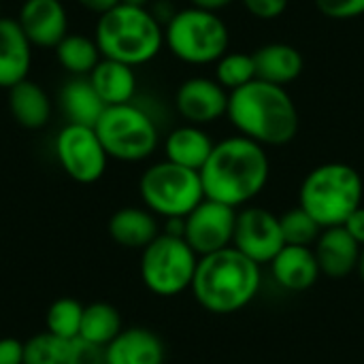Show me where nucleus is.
<instances>
[{"mask_svg": "<svg viewBox=\"0 0 364 364\" xmlns=\"http://www.w3.org/2000/svg\"><path fill=\"white\" fill-rule=\"evenodd\" d=\"M271 177L267 147L237 134L213 145V151L200 168L205 198L228 207H247Z\"/></svg>", "mask_w": 364, "mask_h": 364, "instance_id": "f257e3e1", "label": "nucleus"}, {"mask_svg": "<svg viewBox=\"0 0 364 364\" xmlns=\"http://www.w3.org/2000/svg\"><path fill=\"white\" fill-rule=\"evenodd\" d=\"M228 119L237 132L262 147H282L299 134V109L286 87L254 79L230 92Z\"/></svg>", "mask_w": 364, "mask_h": 364, "instance_id": "f03ea898", "label": "nucleus"}, {"mask_svg": "<svg viewBox=\"0 0 364 364\" xmlns=\"http://www.w3.org/2000/svg\"><path fill=\"white\" fill-rule=\"evenodd\" d=\"M262 284L260 267L235 247L198 258L192 282L196 303L218 316L237 314L247 307Z\"/></svg>", "mask_w": 364, "mask_h": 364, "instance_id": "7ed1b4c3", "label": "nucleus"}, {"mask_svg": "<svg viewBox=\"0 0 364 364\" xmlns=\"http://www.w3.org/2000/svg\"><path fill=\"white\" fill-rule=\"evenodd\" d=\"M94 41L102 58L141 66L151 62L164 47V26L147 6L115 4L98 15Z\"/></svg>", "mask_w": 364, "mask_h": 364, "instance_id": "20e7f679", "label": "nucleus"}, {"mask_svg": "<svg viewBox=\"0 0 364 364\" xmlns=\"http://www.w3.org/2000/svg\"><path fill=\"white\" fill-rule=\"evenodd\" d=\"M364 181L360 173L346 162H326L307 173L299 190V207L322 228L343 226L363 207Z\"/></svg>", "mask_w": 364, "mask_h": 364, "instance_id": "39448f33", "label": "nucleus"}, {"mask_svg": "<svg viewBox=\"0 0 364 364\" xmlns=\"http://www.w3.org/2000/svg\"><path fill=\"white\" fill-rule=\"evenodd\" d=\"M164 45L177 60L205 66L215 64L228 51L230 32L218 13L188 6L175 11L164 23Z\"/></svg>", "mask_w": 364, "mask_h": 364, "instance_id": "423d86ee", "label": "nucleus"}, {"mask_svg": "<svg viewBox=\"0 0 364 364\" xmlns=\"http://www.w3.org/2000/svg\"><path fill=\"white\" fill-rule=\"evenodd\" d=\"M139 194L143 207L162 220H183L205 200L200 173L168 160L145 168Z\"/></svg>", "mask_w": 364, "mask_h": 364, "instance_id": "0eeeda50", "label": "nucleus"}, {"mask_svg": "<svg viewBox=\"0 0 364 364\" xmlns=\"http://www.w3.org/2000/svg\"><path fill=\"white\" fill-rule=\"evenodd\" d=\"M94 130L107 156L119 162L147 160L160 143L156 119L136 102L107 107Z\"/></svg>", "mask_w": 364, "mask_h": 364, "instance_id": "6e6552de", "label": "nucleus"}, {"mask_svg": "<svg viewBox=\"0 0 364 364\" xmlns=\"http://www.w3.org/2000/svg\"><path fill=\"white\" fill-rule=\"evenodd\" d=\"M198 256L183 237L160 232L141 252V279L156 296H177L192 288Z\"/></svg>", "mask_w": 364, "mask_h": 364, "instance_id": "1a4fd4ad", "label": "nucleus"}, {"mask_svg": "<svg viewBox=\"0 0 364 364\" xmlns=\"http://www.w3.org/2000/svg\"><path fill=\"white\" fill-rule=\"evenodd\" d=\"M53 149L60 168L73 181L90 186L102 179L109 156L92 126L66 124L55 134Z\"/></svg>", "mask_w": 364, "mask_h": 364, "instance_id": "9d476101", "label": "nucleus"}, {"mask_svg": "<svg viewBox=\"0 0 364 364\" xmlns=\"http://www.w3.org/2000/svg\"><path fill=\"white\" fill-rule=\"evenodd\" d=\"M237 211L239 209L235 207L205 198L188 218H183L181 237L198 258L232 247Z\"/></svg>", "mask_w": 364, "mask_h": 364, "instance_id": "9b49d317", "label": "nucleus"}, {"mask_svg": "<svg viewBox=\"0 0 364 364\" xmlns=\"http://www.w3.org/2000/svg\"><path fill=\"white\" fill-rule=\"evenodd\" d=\"M232 247L258 267L271 264V260L286 247L279 215L264 207H241L237 211Z\"/></svg>", "mask_w": 364, "mask_h": 364, "instance_id": "f8f14e48", "label": "nucleus"}, {"mask_svg": "<svg viewBox=\"0 0 364 364\" xmlns=\"http://www.w3.org/2000/svg\"><path fill=\"white\" fill-rule=\"evenodd\" d=\"M230 92L211 77H190L175 92L177 113L192 126L213 124L228 113Z\"/></svg>", "mask_w": 364, "mask_h": 364, "instance_id": "ddd939ff", "label": "nucleus"}, {"mask_svg": "<svg viewBox=\"0 0 364 364\" xmlns=\"http://www.w3.org/2000/svg\"><path fill=\"white\" fill-rule=\"evenodd\" d=\"M15 19L38 49H55L68 34V13L62 0H23Z\"/></svg>", "mask_w": 364, "mask_h": 364, "instance_id": "4468645a", "label": "nucleus"}, {"mask_svg": "<svg viewBox=\"0 0 364 364\" xmlns=\"http://www.w3.org/2000/svg\"><path fill=\"white\" fill-rule=\"evenodd\" d=\"M32 66V43L15 17H0V90L28 79Z\"/></svg>", "mask_w": 364, "mask_h": 364, "instance_id": "2eb2a0df", "label": "nucleus"}, {"mask_svg": "<svg viewBox=\"0 0 364 364\" xmlns=\"http://www.w3.org/2000/svg\"><path fill=\"white\" fill-rule=\"evenodd\" d=\"M164 341L145 326L124 328L105 348V364H164Z\"/></svg>", "mask_w": 364, "mask_h": 364, "instance_id": "dca6fc26", "label": "nucleus"}, {"mask_svg": "<svg viewBox=\"0 0 364 364\" xmlns=\"http://www.w3.org/2000/svg\"><path fill=\"white\" fill-rule=\"evenodd\" d=\"M314 254L318 258L322 275L331 279H343L358 269L360 245L343 226H335L322 230L320 239L314 245Z\"/></svg>", "mask_w": 364, "mask_h": 364, "instance_id": "f3484780", "label": "nucleus"}, {"mask_svg": "<svg viewBox=\"0 0 364 364\" xmlns=\"http://www.w3.org/2000/svg\"><path fill=\"white\" fill-rule=\"evenodd\" d=\"M269 267L275 284L288 292H305L314 288L322 275L314 247L301 245H286Z\"/></svg>", "mask_w": 364, "mask_h": 364, "instance_id": "a211bd4d", "label": "nucleus"}, {"mask_svg": "<svg viewBox=\"0 0 364 364\" xmlns=\"http://www.w3.org/2000/svg\"><path fill=\"white\" fill-rule=\"evenodd\" d=\"M107 232L113 243L124 250H145L158 235V218L145 207H122L107 224Z\"/></svg>", "mask_w": 364, "mask_h": 364, "instance_id": "6ab92c4d", "label": "nucleus"}, {"mask_svg": "<svg viewBox=\"0 0 364 364\" xmlns=\"http://www.w3.org/2000/svg\"><path fill=\"white\" fill-rule=\"evenodd\" d=\"M252 55L256 62V77L267 83L282 85V87L296 81L305 68V60L301 51L288 43L262 45Z\"/></svg>", "mask_w": 364, "mask_h": 364, "instance_id": "aec40b11", "label": "nucleus"}, {"mask_svg": "<svg viewBox=\"0 0 364 364\" xmlns=\"http://www.w3.org/2000/svg\"><path fill=\"white\" fill-rule=\"evenodd\" d=\"M92 87L105 102V107H117V105H128L134 102L136 94V75L134 68L117 62L102 58L96 68L87 75Z\"/></svg>", "mask_w": 364, "mask_h": 364, "instance_id": "412c9836", "label": "nucleus"}, {"mask_svg": "<svg viewBox=\"0 0 364 364\" xmlns=\"http://www.w3.org/2000/svg\"><path fill=\"white\" fill-rule=\"evenodd\" d=\"M6 105L11 117L26 130H41L51 119V100L49 94L30 77L21 83L6 90Z\"/></svg>", "mask_w": 364, "mask_h": 364, "instance_id": "4be33fe9", "label": "nucleus"}, {"mask_svg": "<svg viewBox=\"0 0 364 364\" xmlns=\"http://www.w3.org/2000/svg\"><path fill=\"white\" fill-rule=\"evenodd\" d=\"M213 139L200 126L186 124L168 132L164 141V156L173 164L200 173L213 151Z\"/></svg>", "mask_w": 364, "mask_h": 364, "instance_id": "5701e85b", "label": "nucleus"}, {"mask_svg": "<svg viewBox=\"0 0 364 364\" xmlns=\"http://www.w3.org/2000/svg\"><path fill=\"white\" fill-rule=\"evenodd\" d=\"M58 102L66 117V124H79L92 128L96 126V122L107 109L87 77H70L62 85Z\"/></svg>", "mask_w": 364, "mask_h": 364, "instance_id": "b1692460", "label": "nucleus"}, {"mask_svg": "<svg viewBox=\"0 0 364 364\" xmlns=\"http://www.w3.org/2000/svg\"><path fill=\"white\" fill-rule=\"evenodd\" d=\"M124 331L122 314L115 305L96 301L83 307V318H81V331L79 339L105 350L119 333Z\"/></svg>", "mask_w": 364, "mask_h": 364, "instance_id": "393cba45", "label": "nucleus"}, {"mask_svg": "<svg viewBox=\"0 0 364 364\" xmlns=\"http://www.w3.org/2000/svg\"><path fill=\"white\" fill-rule=\"evenodd\" d=\"M53 51L58 64L73 77H87L102 60L94 36L85 34H66Z\"/></svg>", "mask_w": 364, "mask_h": 364, "instance_id": "a878e982", "label": "nucleus"}, {"mask_svg": "<svg viewBox=\"0 0 364 364\" xmlns=\"http://www.w3.org/2000/svg\"><path fill=\"white\" fill-rule=\"evenodd\" d=\"M83 307L77 299L62 296L55 299L45 314V331L51 335L64 339V341H75L79 339L81 331V318H83Z\"/></svg>", "mask_w": 364, "mask_h": 364, "instance_id": "bb28decb", "label": "nucleus"}, {"mask_svg": "<svg viewBox=\"0 0 364 364\" xmlns=\"http://www.w3.org/2000/svg\"><path fill=\"white\" fill-rule=\"evenodd\" d=\"M224 90L235 92L247 83H252L256 77V62L252 53L243 51H226L215 62V77H213Z\"/></svg>", "mask_w": 364, "mask_h": 364, "instance_id": "cd10ccee", "label": "nucleus"}, {"mask_svg": "<svg viewBox=\"0 0 364 364\" xmlns=\"http://www.w3.org/2000/svg\"><path fill=\"white\" fill-rule=\"evenodd\" d=\"M279 226L286 245H301V247H314L316 241L322 235V226L301 207H292L286 213L279 215Z\"/></svg>", "mask_w": 364, "mask_h": 364, "instance_id": "c85d7f7f", "label": "nucleus"}, {"mask_svg": "<svg viewBox=\"0 0 364 364\" xmlns=\"http://www.w3.org/2000/svg\"><path fill=\"white\" fill-rule=\"evenodd\" d=\"M70 343L49 331H43L23 341V364H66Z\"/></svg>", "mask_w": 364, "mask_h": 364, "instance_id": "c756f323", "label": "nucleus"}, {"mask_svg": "<svg viewBox=\"0 0 364 364\" xmlns=\"http://www.w3.org/2000/svg\"><path fill=\"white\" fill-rule=\"evenodd\" d=\"M318 11L337 21H348L364 15V0H316Z\"/></svg>", "mask_w": 364, "mask_h": 364, "instance_id": "7c9ffc66", "label": "nucleus"}, {"mask_svg": "<svg viewBox=\"0 0 364 364\" xmlns=\"http://www.w3.org/2000/svg\"><path fill=\"white\" fill-rule=\"evenodd\" d=\"M290 0H241V4L245 6V11L262 21H271L277 19L279 15L286 13Z\"/></svg>", "mask_w": 364, "mask_h": 364, "instance_id": "2f4dec72", "label": "nucleus"}, {"mask_svg": "<svg viewBox=\"0 0 364 364\" xmlns=\"http://www.w3.org/2000/svg\"><path fill=\"white\" fill-rule=\"evenodd\" d=\"M66 364H105V350L94 348L81 339H75L70 343V354Z\"/></svg>", "mask_w": 364, "mask_h": 364, "instance_id": "473e14b6", "label": "nucleus"}, {"mask_svg": "<svg viewBox=\"0 0 364 364\" xmlns=\"http://www.w3.org/2000/svg\"><path fill=\"white\" fill-rule=\"evenodd\" d=\"M0 364H23V341L15 337L0 339Z\"/></svg>", "mask_w": 364, "mask_h": 364, "instance_id": "72a5a7b5", "label": "nucleus"}, {"mask_svg": "<svg viewBox=\"0 0 364 364\" xmlns=\"http://www.w3.org/2000/svg\"><path fill=\"white\" fill-rule=\"evenodd\" d=\"M343 228L354 237V241L363 247L364 245V205L363 207H358L348 220H346V224H343Z\"/></svg>", "mask_w": 364, "mask_h": 364, "instance_id": "f704fd0d", "label": "nucleus"}, {"mask_svg": "<svg viewBox=\"0 0 364 364\" xmlns=\"http://www.w3.org/2000/svg\"><path fill=\"white\" fill-rule=\"evenodd\" d=\"M79 6H83L85 11L90 13H96V15H102L107 13L109 9H113L115 4H119V0H75Z\"/></svg>", "mask_w": 364, "mask_h": 364, "instance_id": "c9c22d12", "label": "nucleus"}, {"mask_svg": "<svg viewBox=\"0 0 364 364\" xmlns=\"http://www.w3.org/2000/svg\"><path fill=\"white\" fill-rule=\"evenodd\" d=\"M235 0H190V6L203 9V11H211V13H220L222 9L230 6Z\"/></svg>", "mask_w": 364, "mask_h": 364, "instance_id": "e433bc0d", "label": "nucleus"}, {"mask_svg": "<svg viewBox=\"0 0 364 364\" xmlns=\"http://www.w3.org/2000/svg\"><path fill=\"white\" fill-rule=\"evenodd\" d=\"M119 2L132 4V6H147V9H149V2H151V0H119Z\"/></svg>", "mask_w": 364, "mask_h": 364, "instance_id": "4c0bfd02", "label": "nucleus"}, {"mask_svg": "<svg viewBox=\"0 0 364 364\" xmlns=\"http://www.w3.org/2000/svg\"><path fill=\"white\" fill-rule=\"evenodd\" d=\"M356 271H358L360 279L364 282V245L360 247V258H358V269H356Z\"/></svg>", "mask_w": 364, "mask_h": 364, "instance_id": "58836bf2", "label": "nucleus"}, {"mask_svg": "<svg viewBox=\"0 0 364 364\" xmlns=\"http://www.w3.org/2000/svg\"><path fill=\"white\" fill-rule=\"evenodd\" d=\"M0 17H2V15H0Z\"/></svg>", "mask_w": 364, "mask_h": 364, "instance_id": "ea45409f", "label": "nucleus"}]
</instances>
